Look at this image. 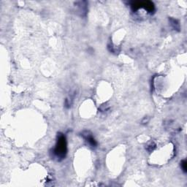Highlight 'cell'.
<instances>
[{"mask_svg": "<svg viewBox=\"0 0 187 187\" xmlns=\"http://www.w3.org/2000/svg\"><path fill=\"white\" fill-rule=\"evenodd\" d=\"M67 151V140L65 136L62 134H59L58 135L56 146L53 150V154L58 160H61L65 157Z\"/></svg>", "mask_w": 187, "mask_h": 187, "instance_id": "cell-1", "label": "cell"}, {"mask_svg": "<svg viewBox=\"0 0 187 187\" xmlns=\"http://www.w3.org/2000/svg\"><path fill=\"white\" fill-rule=\"evenodd\" d=\"M82 136L83 137V138H84L85 140H86V141H87L91 146L93 147L96 146L97 143H96V140H95V139L94 138L93 135L90 133L89 131H84V132H83V133H82Z\"/></svg>", "mask_w": 187, "mask_h": 187, "instance_id": "cell-2", "label": "cell"}, {"mask_svg": "<svg viewBox=\"0 0 187 187\" xmlns=\"http://www.w3.org/2000/svg\"><path fill=\"white\" fill-rule=\"evenodd\" d=\"M170 23H171V25L173 27V29L175 30L178 31L180 29V25H179L178 22L177 21V20H175V19H170Z\"/></svg>", "mask_w": 187, "mask_h": 187, "instance_id": "cell-3", "label": "cell"}, {"mask_svg": "<svg viewBox=\"0 0 187 187\" xmlns=\"http://www.w3.org/2000/svg\"><path fill=\"white\" fill-rule=\"evenodd\" d=\"M180 166H181V168H182L183 171H184V172H186L187 171V167H186V160H183L182 162H181V163H180Z\"/></svg>", "mask_w": 187, "mask_h": 187, "instance_id": "cell-4", "label": "cell"}]
</instances>
